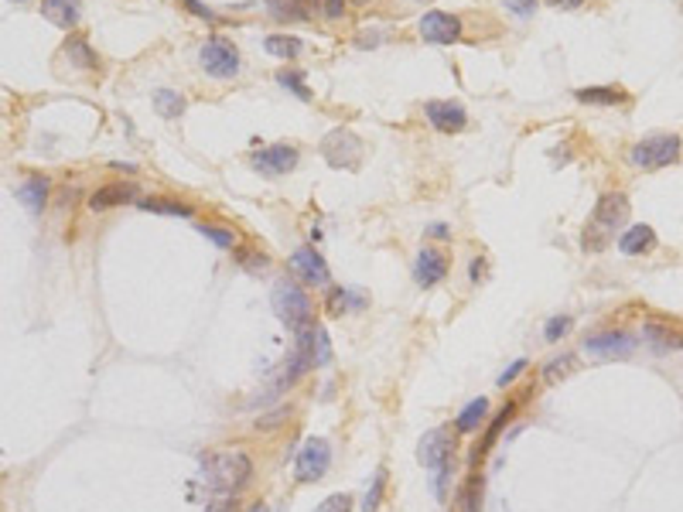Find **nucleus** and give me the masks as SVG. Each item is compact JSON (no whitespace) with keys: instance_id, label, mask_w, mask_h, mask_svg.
<instances>
[{"instance_id":"nucleus-1","label":"nucleus","mask_w":683,"mask_h":512,"mask_svg":"<svg viewBox=\"0 0 683 512\" xmlns=\"http://www.w3.org/2000/svg\"><path fill=\"white\" fill-rule=\"evenodd\" d=\"M270 308L290 332H301L311 325V297L294 280H277L270 290Z\"/></svg>"},{"instance_id":"nucleus-2","label":"nucleus","mask_w":683,"mask_h":512,"mask_svg":"<svg viewBox=\"0 0 683 512\" xmlns=\"http://www.w3.org/2000/svg\"><path fill=\"white\" fill-rule=\"evenodd\" d=\"M205 475H209L212 489L240 492L253 475V461L242 451H219L212 458H205Z\"/></svg>"},{"instance_id":"nucleus-3","label":"nucleus","mask_w":683,"mask_h":512,"mask_svg":"<svg viewBox=\"0 0 683 512\" xmlns=\"http://www.w3.org/2000/svg\"><path fill=\"white\" fill-rule=\"evenodd\" d=\"M680 137L677 134H653L642 137L639 144L629 151V161L636 168H646V171H656V168H670L680 161Z\"/></svg>"},{"instance_id":"nucleus-4","label":"nucleus","mask_w":683,"mask_h":512,"mask_svg":"<svg viewBox=\"0 0 683 512\" xmlns=\"http://www.w3.org/2000/svg\"><path fill=\"white\" fill-rule=\"evenodd\" d=\"M199 66L205 75L212 79H236L240 75V51L229 38H209L205 45L199 48Z\"/></svg>"},{"instance_id":"nucleus-5","label":"nucleus","mask_w":683,"mask_h":512,"mask_svg":"<svg viewBox=\"0 0 683 512\" xmlns=\"http://www.w3.org/2000/svg\"><path fill=\"white\" fill-rule=\"evenodd\" d=\"M322 157L329 161V168L335 171H355L362 164V140L353 134V130H331L325 140H322Z\"/></svg>"},{"instance_id":"nucleus-6","label":"nucleus","mask_w":683,"mask_h":512,"mask_svg":"<svg viewBox=\"0 0 683 512\" xmlns=\"http://www.w3.org/2000/svg\"><path fill=\"white\" fill-rule=\"evenodd\" d=\"M298 161H301V154H298L294 144H270L264 151L250 154V168L257 175H264V178H284L298 168Z\"/></svg>"},{"instance_id":"nucleus-7","label":"nucleus","mask_w":683,"mask_h":512,"mask_svg":"<svg viewBox=\"0 0 683 512\" xmlns=\"http://www.w3.org/2000/svg\"><path fill=\"white\" fill-rule=\"evenodd\" d=\"M298 478L301 482H318V478H325L331 468V445L325 437H308L305 447L298 451Z\"/></svg>"},{"instance_id":"nucleus-8","label":"nucleus","mask_w":683,"mask_h":512,"mask_svg":"<svg viewBox=\"0 0 683 512\" xmlns=\"http://www.w3.org/2000/svg\"><path fill=\"white\" fill-rule=\"evenodd\" d=\"M424 120L438 134H462L468 127V110L462 103H451V99H431V103H424Z\"/></svg>"},{"instance_id":"nucleus-9","label":"nucleus","mask_w":683,"mask_h":512,"mask_svg":"<svg viewBox=\"0 0 683 512\" xmlns=\"http://www.w3.org/2000/svg\"><path fill=\"white\" fill-rule=\"evenodd\" d=\"M420 38L427 42V45H451V42H458L462 38V18H455V14H448V11H427L424 18H420Z\"/></svg>"},{"instance_id":"nucleus-10","label":"nucleus","mask_w":683,"mask_h":512,"mask_svg":"<svg viewBox=\"0 0 683 512\" xmlns=\"http://www.w3.org/2000/svg\"><path fill=\"white\" fill-rule=\"evenodd\" d=\"M625 223H629V199L622 192H605L592 212V229H598L601 236H612V229Z\"/></svg>"},{"instance_id":"nucleus-11","label":"nucleus","mask_w":683,"mask_h":512,"mask_svg":"<svg viewBox=\"0 0 683 512\" xmlns=\"http://www.w3.org/2000/svg\"><path fill=\"white\" fill-rule=\"evenodd\" d=\"M290 270L308 284V288H329L331 284V270L325 264V256L314 249V246H301V249H294V256H290Z\"/></svg>"},{"instance_id":"nucleus-12","label":"nucleus","mask_w":683,"mask_h":512,"mask_svg":"<svg viewBox=\"0 0 683 512\" xmlns=\"http://www.w3.org/2000/svg\"><path fill=\"white\" fill-rule=\"evenodd\" d=\"M451 451H455L451 430H444V427H434V430H427V434L420 437L417 461L427 468V471H434V468H441L444 461H451Z\"/></svg>"},{"instance_id":"nucleus-13","label":"nucleus","mask_w":683,"mask_h":512,"mask_svg":"<svg viewBox=\"0 0 683 512\" xmlns=\"http://www.w3.org/2000/svg\"><path fill=\"white\" fill-rule=\"evenodd\" d=\"M584 352L595 358H629L636 352V338L629 332H601L584 338Z\"/></svg>"},{"instance_id":"nucleus-14","label":"nucleus","mask_w":683,"mask_h":512,"mask_svg":"<svg viewBox=\"0 0 683 512\" xmlns=\"http://www.w3.org/2000/svg\"><path fill=\"white\" fill-rule=\"evenodd\" d=\"M444 277H448V256L441 249L424 246L417 253V260H414V280L420 288H434V284H441Z\"/></svg>"},{"instance_id":"nucleus-15","label":"nucleus","mask_w":683,"mask_h":512,"mask_svg":"<svg viewBox=\"0 0 683 512\" xmlns=\"http://www.w3.org/2000/svg\"><path fill=\"white\" fill-rule=\"evenodd\" d=\"M123 201H137V188L127 185V181H113V185H103L89 195V209L92 212H107L113 205H123Z\"/></svg>"},{"instance_id":"nucleus-16","label":"nucleus","mask_w":683,"mask_h":512,"mask_svg":"<svg viewBox=\"0 0 683 512\" xmlns=\"http://www.w3.org/2000/svg\"><path fill=\"white\" fill-rule=\"evenodd\" d=\"M42 14L55 28L72 31L79 24V18H83V0H42Z\"/></svg>"},{"instance_id":"nucleus-17","label":"nucleus","mask_w":683,"mask_h":512,"mask_svg":"<svg viewBox=\"0 0 683 512\" xmlns=\"http://www.w3.org/2000/svg\"><path fill=\"white\" fill-rule=\"evenodd\" d=\"M618 249L625 253V256H642V253H649V249H656V232H653V225H629V229H622V236H618Z\"/></svg>"},{"instance_id":"nucleus-18","label":"nucleus","mask_w":683,"mask_h":512,"mask_svg":"<svg viewBox=\"0 0 683 512\" xmlns=\"http://www.w3.org/2000/svg\"><path fill=\"white\" fill-rule=\"evenodd\" d=\"M311 11H314L311 0H266V14H270L274 21H284V24L311 21Z\"/></svg>"},{"instance_id":"nucleus-19","label":"nucleus","mask_w":683,"mask_h":512,"mask_svg":"<svg viewBox=\"0 0 683 512\" xmlns=\"http://www.w3.org/2000/svg\"><path fill=\"white\" fill-rule=\"evenodd\" d=\"M574 99L588 106H618V103H629V92L622 86H584V90H574Z\"/></svg>"},{"instance_id":"nucleus-20","label":"nucleus","mask_w":683,"mask_h":512,"mask_svg":"<svg viewBox=\"0 0 683 512\" xmlns=\"http://www.w3.org/2000/svg\"><path fill=\"white\" fill-rule=\"evenodd\" d=\"M18 199L24 201V209H28V212H35V216H38V212L44 209V201H48V178H42V175L28 178L21 188H18Z\"/></svg>"},{"instance_id":"nucleus-21","label":"nucleus","mask_w":683,"mask_h":512,"mask_svg":"<svg viewBox=\"0 0 683 512\" xmlns=\"http://www.w3.org/2000/svg\"><path fill=\"white\" fill-rule=\"evenodd\" d=\"M485 417H488V400L479 397V400H472L462 414L455 417V430H458V434H475L485 423Z\"/></svg>"},{"instance_id":"nucleus-22","label":"nucleus","mask_w":683,"mask_h":512,"mask_svg":"<svg viewBox=\"0 0 683 512\" xmlns=\"http://www.w3.org/2000/svg\"><path fill=\"white\" fill-rule=\"evenodd\" d=\"M512 417H516V403H506V406H503V410L496 414V421H492V427L485 430V437H482V445H479V451L472 454V461H475V465H479V461H482L485 454L492 451V445H496V437L503 434V427H506V423L512 421Z\"/></svg>"},{"instance_id":"nucleus-23","label":"nucleus","mask_w":683,"mask_h":512,"mask_svg":"<svg viewBox=\"0 0 683 512\" xmlns=\"http://www.w3.org/2000/svg\"><path fill=\"white\" fill-rule=\"evenodd\" d=\"M266 48V55H274V59H298L301 51H305V45H301V38H294V35H270L264 42Z\"/></svg>"},{"instance_id":"nucleus-24","label":"nucleus","mask_w":683,"mask_h":512,"mask_svg":"<svg viewBox=\"0 0 683 512\" xmlns=\"http://www.w3.org/2000/svg\"><path fill=\"white\" fill-rule=\"evenodd\" d=\"M137 209L157 212V216H181V219L192 216V205H188V201H178V199H144V201H137Z\"/></svg>"},{"instance_id":"nucleus-25","label":"nucleus","mask_w":683,"mask_h":512,"mask_svg":"<svg viewBox=\"0 0 683 512\" xmlns=\"http://www.w3.org/2000/svg\"><path fill=\"white\" fill-rule=\"evenodd\" d=\"M62 51L68 55V62H72V66H79V68H96L99 66V59H96V51L89 48L86 38H68L66 45H62Z\"/></svg>"},{"instance_id":"nucleus-26","label":"nucleus","mask_w":683,"mask_h":512,"mask_svg":"<svg viewBox=\"0 0 683 512\" xmlns=\"http://www.w3.org/2000/svg\"><path fill=\"white\" fill-rule=\"evenodd\" d=\"M185 96L181 92H175V90H157L155 92V110L164 116V120H178L181 113H185Z\"/></svg>"},{"instance_id":"nucleus-27","label":"nucleus","mask_w":683,"mask_h":512,"mask_svg":"<svg viewBox=\"0 0 683 512\" xmlns=\"http://www.w3.org/2000/svg\"><path fill=\"white\" fill-rule=\"evenodd\" d=\"M577 369V356H571V352H564V356H557L551 358L547 366H544V382L547 386H557L560 379H568Z\"/></svg>"},{"instance_id":"nucleus-28","label":"nucleus","mask_w":683,"mask_h":512,"mask_svg":"<svg viewBox=\"0 0 683 512\" xmlns=\"http://www.w3.org/2000/svg\"><path fill=\"white\" fill-rule=\"evenodd\" d=\"M362 308V297H355V294H349L345 288H331L329 290V301H325V308H329L331 318H342V314L349 311V308Z\"/></svg>"},{"instance_id":"nucleus-29","label":"nucleus","mask_w":683,"mask_h":512,"mask_svg":"<svg viewBox=\"0 0 683 512\" xmlns=\"http://www.w3.org/2000/svg\"><path fill=\"white\" fill-rule=\"evenodd\" d=\"M277 83H281L287 92H294L298 99H305V103L311 99V90H308V83H305V72H298V68H281V72H277Z\"/></svg>"},{"instance_id":"nucleus-30","label":"nucleus","mask_w":683,"mask_h":512,"mask_svg":"<svg viewBox=\"0 0 683 512\" xmlns=\"http://www.w3.org/2000/svg\"><path fill=\"white\" fill-rule=\"evenodd\" d=\"M195 229H199L205 240H212L219 249H233V246H236V232H233V229H222V225H209V223H199Z\"/></svg>"},{"instance_id":"nucleus-31","label":"nucleus","mask_w":683,"mask_h":512,"mask_svg":"<svg viewBox=\"0 0 683 512\" xmlns=\"http://www.w3.org/2000/svg\"><path fill=\"white\" fill-rule=\"evenodd\" d=\"M383 492H386V468H376L373 489L366 492V499H362V512H376V509H379V502H383Z\"/></svg>"},{"instance_id":"nucleus-32","label":"nucleus","mask_w":683,"mask_h":512,"mask_svg":"<svg viewBox=\"0 0 683 512\" xmlns=\"http://www.w3.org/2000/svg\"><path fill=\"white\" fill-rule=\"evenodd\" d=\"M571 325H574V321L568 318V314H553L551 321L544 325V342H560L564 335L571 332Z\"/></svg>"},{"instance_id":"nucleus-33","label":"nucleus","mask_w":683,"mask_h":512,"mask_svg":"<svg viewBox=\"0 0 683 512\" xmlns=\"http://www.w3.org/2000/svg\"><path fill=\"white\" fill-rule=\"evenodd\" d=\"M448 478H451V461H444L441 468H434V471H431V492H434V499H438V502L448 499Z\"/></svg>"},{"instance_id":"nucleus-34","label":"nucleus","mask_w":683,"mask_h":512,"mask_svg":"<svg viewBox=\"0 0 683 512\" xmlns=\"http://www.w3.org/2000/svg\"><path fill=\"white\" fill-rule=\"evenodd\" d=\"M314 512H353V495H345V492H335V495H329L322 506Z\"/></svg>"},{"instance_id":"nucleus-35","label":"nucleus","mask_w":683,"mask_h":512,"mask_svg":"<svg viewBox=\"0 0 683 512\" xmlns=\"http://www.w3.org/2000/svg\"><path fill=\"white\" fill-rule=\"evenodd\" d=\"M329 362H331L329 335H325V328H318V338H314V366L322 369V366H329Z\"/></svg>"},{"instance_id":"nucleus-36","label":"nucleus","mask_w":683,"mask_h":512,"mask_svg":"<svg viewBox=\"0 0 683 512\" xmlns=\"http://www.w3.org/2000/svg\"><path fill=\"white\" fill-rule=\"evenodd\" d=\"M527 366H529L527 358H516V362H512V366H509L506 373H503V376L496 379V382H499V386H503V390H506L509 382H516V379H520V376H523V373H527Z\"/></svg>"},{"instance_id":"nucleus-37","label":"nucleus","mask_w":683,"mask_h":512,"mask_svg":"<svg viewBox=\"0 0 683 512\" xmlns=\"http://www.w3.org/2000/svg\"><path fill=\"white\" fill-rule=\"evenodd\" d=\"M536 4H540V0H506V7L516 18H529V14L536 11Z\"/></svg>"},{"instance_id":"nucleus-38","label":"nucleus","mask_w":683,"mask_h":512,"mask_svg":"<svg viewBox=\"0 0 683 512\" xmlns=\"http://www.w3.org/2000/svg\"><path fill=\"white\" fill-rule=\"evenodd\" d=\"M185 7H188V11L195 14V18H205V21H212V24L219 21V14H216V11H209V7L202 4V0H185Z\"/></svg>"},{"instance_id":"nucleus-39","label":"nucleus","mask_w":683,"mask_h":512,"mask_svg":"<svg viewBox=\"0 0 683 512\" xmlns=\"http://www.w3.org/2000/svg\"><path fill=\"white\" fill-rule=\"evenodd\" d=\"M462 512H479V495H475V482H468L462 492Z\"/></svg>"},{"instance_id":"nucleus-40","label":"nucleus","mask_w":683,"mask_h":512,"mask_svg":"<svg viewBox=\"0 0 683 512\" xmlns=\"http://www.w3.org/2000/svg\"><path fill=\"white\" fill-rule=\"evenodd\" d=\"M322 7H325V18H331V21H338L345 14V0H322Z\"/></svg>"},{"instance_id":"nucleus-41","label":"nucleus","mask_w":683,"mask_h":512,"mask_svg":"<svg viewBox=\"0 0 683 512\" xmlns=\"http://www.w3.org/2000/svg\"><path fill=\"white\" fill-rule=\"evenodd\" d=\"M427 232H431L434 240H451V229H448V225H444V223H434V225H431V229H427Z\"/></svg>"},{"instance_id":"nucleus-42","label":"nucleus","mask_w":683,"mask_h":512,"mask_svg":"<svg viewBox=\"0 0 683 512\" xmlns=\"http://www.w3.org/2000/svg\"><path fill=\"white\" fill-rule=\"evenodd\" d=\"M547 4H551V7H560V11H577L584 0H547Z\"/></svg>"},{"instance_id":"nucleus-43","label":"nucleus","mask_w":683,"mask_h":512,"mask_svg":"<svg viewBox=\"0 0 683 512\" xmlns=\"http://www.w3.org/2000/svg\"><path fill=\"white\" fill-rule=\"evenodd\" d=\"M250 512H270V506H266V502H253V506H250Z\"/></svg>"},{"instance_id":"nucleus-44","label":"nucleus","mask_w":683,"mask_h":512,"mask_svg":"<svg viewBox=\"0 0 683 512\" xmlns=\"http://www.w3.org/2000/svg\"><path fill=\"white\" fill-rule=\"evenodd\" d=\"M11 4H24V0H11Z\"/></svg>"}]
</instances>
